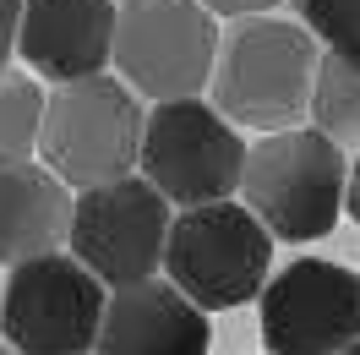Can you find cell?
<instances>
[{
  "instance_id": "5bb4252c",
  "label": "cell",
  "mask_w": 360,
  "mask_h": 355,
  "mask_svg": "<svg viewBox=\"0 0 360 355\" xmlns=\"http://www.w3.org/2000/svg\"><path fill=\"white\" fill-rule=\"evenodd\" d=\"M311 126H322L338 148L360 154V55H338V49L322 55L311 93Z\"/></svg>"
},
{
  "instance_id": "6da1fadb",
  "label": "cell",
  "mask_w": 360,
  "mask_h": 355,
  "mask_svg": "<svg viewBox=\"0 0 360 355\" xmlns=\"http://www.w3.org/2000/svg\"><path fill=\"white\" fill-rule=\"evenodd\" d=\"M322 39L300 17H235L219 44L213 66V104L240 132H284L311 115L316 71H322Z\"/></svg>"
},
{
  "instance_id": "30bf717a",
  "label": "cell",
  "mask_w": 360,
  "mask_h": 355,
  "mask_svg": "<svg viewBox=\"0 0 360 355\" xmlns=\"http://www.w3.org/2000/svg\"><path fill=\"white\" fill-rule=\"evenodd\" d=\"M207 350H213L207 306H197L169 273L110 289V311H104L93 355H207Z\"/></svg>"
},
{
  "instance_id": "277c9868",
  "label": "cell",
  "mask_w": 360,
  "mask_h": 355,
  "mask_svg": "<svg viewBox=\"0 0 360 355\" xmlns=\"http://www.w3.org/2000/svg\"><path fill=\"white\" fill-rule=\"evenodd\" d=\"M273 241L278 235L251 213V202L224 197L202 208H180L169 251H164V273L207 311L246 306L273 279Z\"/></svg>"
},
{
  "instance_id": "52a82bcc",
  "label": "cell",
  "mask_w": 360,
  "mask_h": 355,
  "mask_svg": "<svg viewBox=\"0 0 360 355\" xmlns=\"http://www.w3.org/2000/svg\"><path fill=\"white\" fill-rule=\"evenodd\" d=\"M219 44V17L202 0H120L115 71L153 104L213 88Z\"/></svg>"
},
{
  "instance_id": "9c48e42d",
  "label": "cell",
  "mask_w": 360,
  "mask_h": 355,
  "mask_svg": "<svg viewBox=\"0 0 360 355\" xmlns=\"http://www.w3.org/2000/svg\"><path fill=\"white\" fill-rule=\"evenodd\" d=\"M273 355H344L360 344V273L328 257H295L257 295Z\"/></svg>"
},
{
  "instance_id": "5b68a950",
  "label": "cell",
  "mask_w": 360,
  "mask_h": 355,
  "mask_svg": "<svg viewBox=\"0 0 360 355\" xmlns=\"http://www.w3.org/2000/svg\"><path fill=\"white\" fill-rule=\"evenodd\" d=\"M110 285L77 251L17 263L0 285V339L17 355H93Z\"/></svg>"
},
{
  "instance_id": "3957f363",
  "label": "cell",
  "mask_w": 360,
  "mask_h": 355,
  "mask_svg": "<svg viewBox=\"0 0 360 355\" xmlns=\"http://www.w3.org/2000/svg\"><path fill=\"white\" fill-rule=\"evenodd\" d=\"M240 197L278 241H322L349 197V158L322 126L262 132L246 158Z\"/></svg>"
},
{
  "instance_id": "2e32d148",
  "label": "cell",
  "mask_w": 360,
  "mask_h": 355,
  "mask_svg": "<svg viewBox=\"0 0 360 355\" xmlns=\"http://www.w3.org/2000/svg\"><path fill=\"white\" fill-rule=\"evenodd\" d=\"M22 11L27 0H0V66H11V55L22 44Z\"/></svg>"
},
{
  "instance_id": "7c38bea8",
  "label": "cell",
  "mask_w": 360,
  "mask_h": 355,
  "mask_svg": "<svg viewBox=\"0 0 360 355\" xmlns=\"http://www.w3.org/2000/svg\"><path fill=\"white\" fill-rule=\"evenodd\" d=\"M71 186L49 164H6L0 170V268L33 263L71 241Z\"/></svg>"
},
{
  "instance_id": "d6986e66",
  "label": "cell",
  "mask_w": 360,
  "mask_h": 355,
  "mask_svg": "<svg viewBox=\"0 0 360 355\" xmlns=\"http://www.w3.org/2000/svg\"><path fill=\"white\" fill-rule=\"evenodd\" d=\"M0 355H17V350H11V344H6V339H0Z\"/></svg>"
},
{
  "instance_id": "8fae6325",
  "label": "cell",
  "mask_w": 360,
  "mask_h": 355,
  "mask_svg": "<svg viewBox=\"0 0 360 355\" xmlns=\"http://www.w3.org/2000/svg\"><path fill=\"white\" fill-rule=\"evenodd\" d=\"M115 0H27L22 11V66H33L44 82H77L115 66Z\"/></svg>"
},
{
  "instance_id": "ba28073f",
  "label": "cell",
  "mask_w": 360,
  "mask_h": 355,
  "mask_svg": "<svg viewBox=\"0 0 360 355\" xmlns=\"http://www.w3.org/2000/svg\"><path fill=\"white\" fill-rule=\"evenodd\" d=\"M169 208L175 202L164 197L142 170H131L120 180H104V186H88V192H77V208H71L66 251H77L110 289L142 285V279H153L164 268L169 230H175Z\"/></svg>"
},
{
  "instance_id": "ffe728a7",
  "label": "cell",
  "mask_w": 360,
  "mask_h": 355,
  "mask_svg": "<svg viewBox=\"0 0 360 355\" xmlns=\"http://www.w3.org/2000/svg\"><path fill=\"white\" fill-rule=\"evenodd\" d=\"M344 355H360V344H349V350H344Z\"/></svg>"
},
{
  "instance_id": "7a4b0ae2",
  "label": "cell",
  "mask_w": 360,
  "mask_h": 355,
  "mask_svg": "<svg viewBox=\"0 0 360 355\" xmlns=\"http://www.w3.org/2000/svg\"><path fill=\"white\" fill-rule=\"evenodd\" d=\"M142 132H148V110L142 93L120 77V71H98V77H77V82H55L44 110V158L55 175L88 192L104 180H120L142 164Z\"/></svg>"
},
{
  "instance_id": "9a60e30c",
  "label": "cell",
  "mask_w": 360,
  "mask_h": 355,
  "mask_svg": "<svg viewBox=\"0 0 360 355\" xmlns=\"http://www.w3.org/2000/svg\"><path fill=\"white\" fill-rule=\"evenodd\" d=\"M295 17L322 39V49L360 55V0H295Z\"/></svg>"
},
{
  "instance_id": "ac0fdd59",
  "label": "cell",
  "mask_w": 360,
  "mask_h": 355,
  "mask_svg": "<svg viewBox=\"0 0 360 355\" xmlns=\"http://www.w3.org/2000/svg\"><path fill=\"white\" fill-rule=\"evenodd\" d=\"M344 213L360 224V154H355V164H349V197H344Z\"/></svg>"
},
{
  "instance_id": "44dd1931",
  "label": "cell",
  "mask_w": 360,
  "mask_h": 355,
  "mask_svg": "<svg viewBox=\"0 0 360 355\" xmlns=\"http://www.w3.org/2000/svg\"><path fill=\"white\" fill-rule=\"evenodd\" d=\"M268 355H273V350H268Z\"/></svg>"
},
{
  "instance_id": "8992f818",
  "label": "cell",
  "mask_w": 360,
  "mask_h": 355,
  "mask_svg": "<svg viewBox=\"0 0 360 355\" xmlns=\"http://www.w3.org/2000/svg\"><path fill=\"white\" fill-rule=\"evenodd\" d=\"M246 137L219 104L197 99H164L148 110L142 132V175L153 180L175 208L224 202L246 186Z\"/></svg>"
},
{
  "instance_id": "4fadbf2b",
  "label": "cell",
  "mask_w": 360,
  "mask_h": 355,
  "mask_svg": "<svg viewBox=\"0 0 360 355\" xmlns=\"http://www.w3.org/2000/svg\"><path fill=\"white\" fill-rule=\"evenodd\" d=\"M44 110L49 93L39 88V71L0 66V170L27 164L44 142Z\"/></svg>"
},
{
  "instance_id": "e0dca14e",
  "label": "cell",
  "mask_w": 360,
  "mask_h": 355,
  "mask_svg": "<svg viewBox=\"0 0 360 355\" xmlns=\"http://www.w3.org/2000/svg\"><path fill=\"white\" fill-rule=\"evenodd\" d=\"M213 17H224V23H235V17H262V11H273L278 0H202Z\"/></svg>"
}]
</instances>
